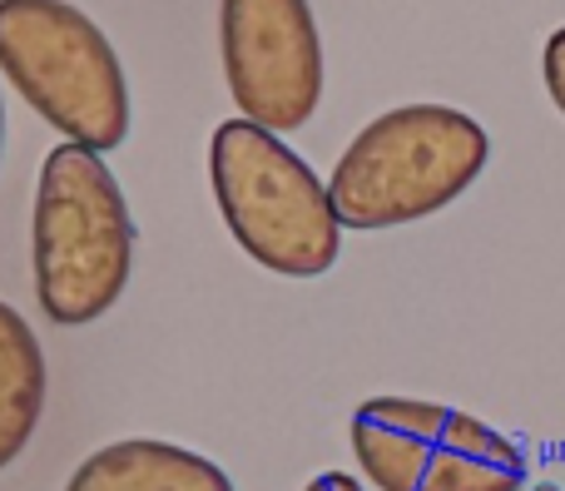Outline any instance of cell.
Returning a JSON list of instances; mask_svg holds the SVG:
<instances>
[{"label": "cell", "mask_w": 565, "mask_h": 491, "mask_svg": "<svg viewBox=\"0 0 565 491\" xmlns=\"http://www.w3.org/2000/svg\"><path fill=\"white\" fill-rule=\"evenodd\" d=\"M30 264L50 323L85 328L119 303L135 268V218L105 154L55 145L40 164Z\"/></svg>", "instance_id": "1"}, {"label": "cell", "mask_w": 565, "mask_h": 491, "mask_svg": "<svg viewBox=\"0 0 565 491\" xmlns=\"http://www.w3.org/2000/svg\"><path fill=\"white\" fill-rule=\"evenodd\" d=\"M491 159V135L451 105L377 115L332 164L328 199L342 228H397L461 199Z\"/></svg>", "instance_id": "2"}, {"label": "cell", "mask_w": 565, "mask_h": 491, "mask_svg": "<svg viewBox=\"0 0 565 491\" xmlns=\"http://www.w3.org/2000/svg\"><path fill=\"white\" fill-rule=\"evenodd\" d=\"M209 179L234 244L268 274L318 278L338 264L342 224L328 184L278 135L248 119L218 125L209 145Z\"/></svg>", "instance_id": "3"}, {"label": "cell", "mask_w": 565, "mask_h": 491, "mask_svg": "<svg viewBox=\"0 0 565 491\" xmlns=\"http://www.w3.org/2000/svg\"><path fill=\"white\" fill-rule=\"evenodd\" d=\"M0 75L60 129V145L109 154L129 135V85L105 30L60 0L0 6Z\"/></svg>", "instance_id": "4"}, {"label": "cell", "mask_w": 565, "mask_h": 491, "mask_svg": "<svg viewBox=\"0 0 565 491\" xmlns=\"http://www.w3.org/2000/svg\"><path fill=\"white\" fill-rule=\"evenodd\" d=\"M352 457L377 491H521L531 462L507 433L422 397H367Z\"/></svg>", "instance_id": "5"}, {"label": "cell", "mask_w": 565, "mask_h": 491, "mask_svg": "<svg viewBox=\"0 0 565 491\" xmlns=\"http://www.w3.org/2000/svg\"><path fill=\"white\" fill-rule=\"evenodd\" d=\"M218 50L238 119L278 139L312 119L322 99V40L308 6L234 0L218 10Z\"/></svg>", "instance_id": "6"}, {"label": "cell", "mask_w": 565, "mask_h": 491, "mask_svg": "<svg viewBox=\"0 0 565 491\" xmlns=\"http://www.w3.org/2000/svg\"><path fill=\"white\" fill-rule=\"evenodd\" d=\"M65 491H234L224 467L154 437L109 442L75 467Z\"/></svg>", "instance_id": "7"}, {"label": "cell", "mask_w": 565, "mask_h": 491, "mask_svg": "<svg viewBox=\"0 0 565 491\" xmlns=\"http://www.w3.org/2000/svg\"><path fill=\"white\" fill-rule=\"evenodd\" d=\"M45 413V353L35 328L0 298V472L30 447Z\"/></svg>", "instance_id": "8"}, {"label": "cell", "mask_w": 565, "mask_h": 491, "mask_svg": "<svg viewBox=\"0 0 565 491\" xmlns=\"http://www.w3.org/2000/svg\"><path fill=\"white\" fill-rule=\"evenodd\" d=\"M541 75H546L551 99H556V109L565 115V25L546 40V55H541Z\"/></svg>", "instance_id": "9"}, {"label": "cell", "mask_w": 565, "mask_h": 491, "mask_svg": "<svg viewBox=\"0 0 565 491\" xmlns=\"http://www.w3.org/2000/svg\"><path fill=\"white\" fill-rule=\"evenodd\" d=\"M302 491H367V487L352 482L348 472H322V477H312V482L302 487Z\"/></svg>", "instance_id": "10"}, {"label": "cell", "mask_w": 565, "mask_h": 491, "mask_svg": "<svg viewBox=\"0 0 565 491\" xmlns=\"http://www.w3.org/2000/svg\"><path fill=\"white\" fill-rule=\"evenodd\" d=\"M0 145H6V105H0Z\"/></svg>", "instance_id": "11"}, {"label": "cell", "mask_w": 565, "mask_h": 491, "mask_svg": "<svg viewBox=\"0 0 565 491\" xmlns=\"http://www.w3.org/2000/svg\"><path fill=\"white\" fill-rule=\"evenodd\" d=\"M536 491H561V487H536Z\"/></svg>", "instance_id": "12"}]
</instances>
